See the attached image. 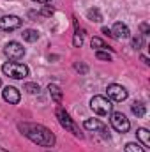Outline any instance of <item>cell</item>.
Returning a JSON list of instances; mask_svg holds the SVG:
<instances>
[{
    "instance_id": "d4e9b609",
    "label": "cell",
    "mask_w": 150,
    "mask_h": 152,
    "mask_svg": "<svg viewBox=\"0 0 150 152\" xmlns=\"http://www.w3.org/2000/svg\"><path fill=\"white\" fill-rule=\"evenodd\" d=\"M140 30H141V34H143V36H149V32H150V28H149V25H147V23H141V25H140Z\"/></svg>"
},
{
    "instance_id": "4316f807",
    "label": "cell",
    "mask_w": 150,
    "mask_h": 152,
    "mask_svg": "<svg viewBox=\"0 0 150 152\" xmlns=\"http://www.w3.org/2000/svg\"><path fill=\"white\" fill-rule=\"evenodd\" d=\"M34 2H39V4H48V2H51V0H34Z\"/></svg>"
},
{
    "instance_id": "4fadbf2b",
    "label": "cell",
    "mask_w": 150,
    "mask_h": 152,
    "mask_svg": "<svg viewBox=\"0 0 150 152\" xmlns=\"http://www.w3.org/2000/svg\"><path fill=\"white\" fill-rule=\"evenodd\" d=\"M83 126H85V129H88V131H99V129L103 127V124H101L99 120H95V118H88V120H85Z\"/></svg>"
},
{
    "instance_id": "44dd1931",
    "label": "cell",
    "mask_w": 150,
    "mask_h": 152,
    "mask_svg": "<svg viewBox=\"0 0 150 152\" xmlns=\"http://www.w3.org/2000/svg\"><path fill=\"white\" fill-rule=\"evenodd\" d=\"M133 48H134V50H141V48H143V37H141V36L133 37Z\"/></svg>"
},
{
    "instance_id": "277c9868",
    "label": "cell",
    "mask_w": 150,
    "mask_h": 152,
    "mask_svg": "<svg viewBox=\"0 0 150 152\" xmlns=\"http://www.w3.org/2000/svg\"><path fill=\"white\" fill-rule=\"evenodd\" d=\"M111 103H110V99H106L104 96H95V97H92V101H90V108L94 110V113L97 115H108L111 113Z\"/></svg>"
},
{
    "instance_id": "ac0fdd59",
    "label": "cell",
    "mask_w": 150,
    "mask_h": 152,
    "mask_svg": "<svg viewBox=\"0 0 150 152\" xmlns=\"http://www.w3.org/2000/svg\"><path fill=\"white\" fill-rule=\"evenodd\" d=\"M23 88H25V90H27L28 94H39V90H41V88H39V85H37V83H32V81H28V83H25V85H23Z\"/></svg>"
},
{
    "instance_id": "5b68a950",
    "label": "cell",
    "mask_w": 150,
    "mask_h": 152,
    "mask_svg": "<svg viewBox=\"0 0 150 152\" xmlns=\"http://www.w3.org/2000/svg\"><path fill=\"white\" fill-rule=\"evenodd\" d=\"M110 122H111L113 129L118 131V133H127V131L131 129L129 118H127L124 113H120V112H113L111 117H110Z\"/></svg>"
},
{
    "instance_id": "8fae6325",
    "label": "cell",
    "mask_w": 150,
    "mask_h": 152,
    "mask_svg": "<svg viewBox=\"0 0 150 152\" xmlns=\"http://www.w3.org/2000/svg\"><path fill=\"white\" fill-rule=\"evenodd\" d=\"M48 90H50V96L53 97V101H55L57 104H60V103H62V90H60V87L55 85V83H50V85H48Z\"/></svg>"
},
{
    "instance_id": "7a4b0ae2",
    "label": "cell",
    "mask_w": 150,
    "mask_h": 152,
    "mask_svg": "<svg viewBox=\"0 0 150 152\" xmlns=\"http://www.w3.org/2000/svg\"><path fill=\"white\" fill-rule=\"evenodd\" d=\"M2 71H4L5 76L14 78V80H23V78L28 76V67L25 64H18V62H7V64H4Z\"/></svg>"
},
{
    "instance_id": "8992f818",
    "label": "cell",
    "mask_w": 150,
    "mask_h": 152,
    "mask_svg": "<svg viewBox=\"0 0 150 152\" xmlns=\"http://www.w3.org/2000/svg\"><path fill=\"white\" fill-rule=\"evenodd\" d=\"M4 53L7 55V58H9V60H20V58H23V57H25V48H23L20 42L11 41V42H7V44H5Z\"/></svg>"
},
{
    "instance_id": "9a60e30c",
    "label": "cell",
    "mask_w": 150,
    "mask_h": 152,
    "mask_svg": "<svg viewBox=\"0 0 150 152\" xmlns=\"http://www.w3.org/2000/svg\"><path fill=\"white\" fill-rule=\"evenodd\" d=\"M87 18H88L90 21L99 23V21L103 20V14H101V11H99V9H95V7H94V9H88V11H87Z\"/></svg>"
},
{
    "instance_id": "d6986e66",
    "label": "cell",
    "mask_w": 150,
    "mask_h": 152,
    "mask_svg": "<svg viewBox=\"0 0 150 152\" xmlns=\"http://www.w3.org/2000/svg\"><path fill=\"white\" fill-rule=\"evenodd\" d=\"M125 152H145V149L143 147H140L138 143H134V142H131V143H127L125 145V149H124Z\"/></svg>"
},
{
    "instance_id": "5bb4252c",
    "label": "cell",
    "mask_w": 150,
    "mask_h": 152,
    "mask_svg": "<svg viewBox=\"0 0 150 152\" xmlns=\"http://www.w3.org/2000/svg\"><path fill=\"white\" fill-rule=\"evenodd\" d=\"M23 39L27 41V42H36L39 39V34H37V30H32V28H27V30H23Z\"/></svg>"
},
{
    "instance_id": "e0dca14e",
    "label": "cell",
    "mask_w": 150,
    "mask_h": 152,
    "mask_svg": "<svg viewBox=\"0 0 150 152\" xmlns=\"http://www.w3.org/2000/svg\"><path fill=\"white\" fill-rule=\"evenodd\" d=\"M90 44H92V48H97L99 51H101V50H111V48H110V46H108L103 39H99V37H94Z\"/></svg>"
},
{
    "instance_id": "ba28073f",
    "label": "cell",
    "mask_w": 150,
    "mask_h": 152,
    "mask_svg": "<svg viewBox=\"0 0 150 152\" xmlns=\"http://www.w3.org/2000/svg\"><path fill=\"white\" fill-rule=\"evenodd\" d=\"M106 92H108V97L113 99V101H125V99H127V90H125L122 85L111 83V85H108Z\"/></svg>"
},
{
    "instance_id": "ffe728a7",
    "label": "cell",
    "mask_w": 150,
    "mask_h": 152,
    "mask_svg": "<svg viewBox=\"0 0 150 152\" xmlns=\"http://www.w3.org/2000/svg\"><path fill=\"white\" fill-rule=\"evenodd\" d=\"M74 71L81 73V75H87V73H88V66L83 64V62H76L74 64Z\"/></svg>"
},
{
    "instance_id": "9c48e42d",
    "label": "cell",
    "mask_w": 150,
    "mask_h": 152,
    "mask_svg": "<svg viewBox=\"0 0 150 152\" xmlns=\"http://www.w3.org/2000/svg\"><path fill=\"white\" fill-rule=\"evenodd\" d=\"M2 97H4V101H7L9 104H18L20 99H21L20 90H18L16 87H5L4 92H2Z\"/></svg>"
},
{
    "instance_id": "2e32d148",
    "label": "cell",
    "mask_w": 150,
    "mask_h": 152,
    "mask_svg": "<svg viewBox=\"0 0 150 152\" xmlns=\"http://www.w3.org/2000/svg\"><path fill=\"white\" fill-rule=\"evenodd\" d=\"M131 110H133V113L136 115V117H145V113H147V106L143 104V103H134L133 106H131Z\"/></svg>"
},
{
    "instance_id": "7402d4cb",
    "label": "cell",
    "mask_w": 150,
    "mask_h": 152,
    "mask_svg": "<svg viewBox=\"0 0 150 152\" xmlns=\"http://www.w3.org/2000/svg\"><path fill=\"white\" fill-rule=\"evenodd\" d=\"M73 44H74L76 48H79V46L83 44V37H81V34H79V28H76V34H74V37H73Z\"/></svg>"
},
{
    "instance_id": "6da1fadb",
    "label": "cell",
    "mask_w": 150,
    "mask_h": 152,
    "mask_svg": "<svg viewBox=\"0 0 150 152\" xmlns=\"http://www.w3.org/2000/svg\"><path fill=\"white\" fill-rule=\"evenodd\" d=\"M18 127H20V131H21L28 140H32L34 143H37L41 147H53V145H55V134H53L48 127H44V126H41V124L23 122V124H20Z\"/></svg>"
},
{
    "instance_id": "3957f363",
    "label": "cell",
    "mask_w": 150,
    "mask_h": 152,
    "mask_svg": "<svg viewBox=\"0 0 150 152\" xmlns=\"http://www.w3.org/2000/svg\"><path fill=\"white\" fill-rule=\"evenodd\" d=\"M55 113H57V118H58V122H60V126H62V127H66L69 133H73L76 138H83V134L79 133V127L74 124V120L71 118V115L67 113L64 108H60V106H58Z\"/></svg>"
},
{
    "instance_id": "30bf717a",
    "label": "cell",
    "mask_w": 150,
    "mask_h": 152,
    "mask_svg": "<svg viewBox=\"0 0 150 152\" xmlns=\"http://www.w3.org/2000/svg\"><path fill=\"white\" fill-rule=\"evenodd\" d=\"M131 36L129 32V27L124 25V23H115L111 28V37H117V39H127Z\"/></svg>"
},
{
    "instance_id": "cb8c5ba5",
    "label": "cell",
    "mask_w": 150,
    "mask_h": 152,
    "mask_svg": "<svg viewBox=\"0 0 150 152\" xmlns=\"http://www.w3.org/2000/svg\"><path fill=\"white\" fill-rule=\"evenodd\" d=\"M53 12H55V11H53L51 7H44L42 11H39V14H41V16H51Z\"/></svg>"
},
{
    "instance_id": "603a6c76",
    "label": "cell",
    "mask_w": 150,
    "mask_h": 152,
    "mask_svg": "<svg viewBox=\"0 0 150 152\" xmlns=\"http://www.w3.org/2000/svg\"><path fill=\"white\" fill-rule=\"evenodd\" d=\"M95 57H97L99 60H106V62H111V55H110V53H106V51H97V53H95Z\"/></svg>"
},
{
    "instance_id": "484cf974",
    "label": "cell",
    "mask_w": 150,
    "mask_h": 152,
    "mask_svg": "<svg viewBox=\"0 0 150 152\" xmlns=\"http://www.w3.org/2000/svg\"><path fill=\"white\" fill-rule=\"evenodd\" d=\"M103 34H106V36H110V37H111V30H110L108 27H104V28H103Z\"/></svg>"
},
{
    "instance_id": "52a82bcc",
    "label": "cell",
    "mask_w": 150,
    "mask_h": 152,
    "mask_svg": "<svg viewBox=\"0 0 150 152\" xmlns=\"http://www.w3.org/2000/svg\"><path fill=\"white\" fill-rule=\"evenodd\" d=\"M20 27H21V20H20L18 16L9 14V16L0 18V30L11 32V30H16V28H20Z\"/></svg>"
},
{
    "instance_id": "83f0119b",
    "label": "cell",
    "mask_w": 150,
    "mask_h": 152,
    "mask_svg": "<svg viewBox=\"0 0 150 152\" xmlns=\"http://www.w3.org/2000/svg\"><path fill=\"white\" fill-rule=\"evenodd\" d=\"M0 87H2V80H0Z\"/></svg>"
},
{
    "instance_id": "7c38bea8",
    "label": "cell",
    "mask_w": 150,
    "mask_h": 152,
    "mask_svg": "<svg viewBox=\"0 0 150 152\" xmlns=\"http://www.w3.org/2000/svg\"><path fill=\"white\" fill-rule=\"evenodd\" d=\"M136 136H138V140L143 143V147H150V133L145 127H140L138 133H136Z\"/></svg>"
}]
</instances>
